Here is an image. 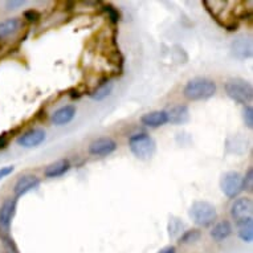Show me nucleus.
Masks as SVG:
<instances>
[{
  "mask_svg": "<svg viewBox=\"0 0 253 253\" xmlns=\"http://www.w3.org/2000/svg\"><path fill=\"white\" fill-rule=\"evenodd\" d=\"M117 143L114 139L109 137L98 138L89 145V153L96 157H106L113 151H116Z\"/></svg>",
  "mask_w": 253,
  "mask_h": 253,
  "instance_id": "nucleus-8",
  "label": "nucleus"
},
{
  "mask_svg": "<svg viewBox=\"0 0 253 253\" xmlns=\"http://www.w3.org/2000/svg\"><path fill=\"white\" fill-rule=\"evenodd\" d=\"M184 97L190 101H202L211 98L216 93V84L212 80L196 77L190 80L184 86Z\"/></svg>",
  "mask_w": 253,
  "mask_h": 253,
  "instance_id": "nucleus-1",
  "label": "nucleus"
},
{
  "mask_svg": "<svg viewBox=\"0 0 253 253\" xmlns=\"http://www.w3.org/2000/svg\"><path fill=\"white\" fill-rule=\"evenodd\" d=\"M39 184H40V179H39L36 175H21L20 178L17 179V182L15 183V187H13L15 196H16V198H20V196L25 195L27 192L32 191L36 187H39Z\"/></svg>",
  "mask_w": 253,
  "mask_h": 253,
  "instance_id": "nucleus-9",
  "label": "nucleus"
},
{
  "mask_svg": "<svg viewBox=\"0 0 253 253\" xmlns=\"http://www.w3.org/2000/svg\"><path fill=\"white\" fill-rule=\"evenodd\" d=\"M158 253H176V248H175L174 245H169L166 248L161 249Z\"/></svg>",
  "mask_w": 253,
  "mask_h": 253,
  "instance_id": "nucleus-29",
  "label": "nucleus"
},
{
  "mask_svg": "<svg viewBox=\"0 0 253 253\" xmlns=\"http://www.w3.org/2000/svg\"><path fill=\"white\" fill-rule=\"evenodd\" d=\"M225 93L231 100L239 104H248L253 97V87L251 83L243 79H229L224 85Z\"/></svg>",
  "mask_w": 253,
  "mask_h": 253,
  "instance_id": "nucleus-2",
  "label": "nucleus"
},
{
  "mask_svg": "<svg viewBox=\"0 0 253 253\" xmlns=\"http://www.w3.org/2000/svg\"><path fill=\"white\" fill-rule=\"evenodd\" d=\"M8 145V137L5 134H1L0 135V150H3L5 146Z\"/></svg>",
  "mask_w": 253,
  "mask_h": 253,
  "instance_id": "nucleus-28",
  "label": "nucleus"
},
{
  "mask_svg": "<svg viewBox=\"0 0 253 253\" xmlns=\"http://www.w3.org/2000/svg\"><path fill=\"white\" fill-rule=\"evenodd\" d=\"M16 198H8L0 206V232L8 235L11 223L16 212Z\"/></svg>",
  "mask_w": 253,
  "mask_h": 253,
  "instance_id": "nucleus-6",
  "label": "nucleus"
},
{
  "mask_svg": "<svg viewBox=\"0 0 253 253\" xmlns=\"http://www.w3.org/2000/svg\"><path fill=\"white\" fill-rule=\"evenodd\" d=\"M45 141V131L42 129H31L27 133L17 138V145L31 149V147H36V146L42 145V142Z\"/></svg>",
  "mask_w": 253,
  "mask_h": 253,
  "instance_id": "nucleus-10",
  "label": "nucleus"
},
{
  "mask_svg": "<svg viewBox=\"0 0 253 253\" xmlns=\"http://www.w3.org/2000/svg\"><path fill=\"white\" fill-rule=\"evenodd\" d=\"M237 235L245 243H252L253 240V221L251 219L237 221Z\"/></svg>",
  "mask_w": 253,
  "mask_h": 253,
  "instance_id": "nucleus-17",
  "label": "nucleus"
},
{
  "mask_svg": "<svg viewBox=\"0 0 253 253\" xmlns=\"http://www.w3.org/2000/svg\"><path fill=\"white\" fill-rule=\"evenodd\" d=\"M167 113V122H171L174 125L184 124L188 121L190 113H188V108L186 105H179V106H174L170 109Z\"/></svg>",
  "mask_w": 253,
  "mask_h": 253,
  "instance_id": "nucleus-15",
  "label": "nucleus"
},
{
  "mask_svg": "<svg viewBox=\"0 0 253 253\" xmlns=\"http://www.w3.org/2000/svg\"><path fill=\"white\" fill-rule=\"evenodd\" d=\"M141 122L145 126H149V127H159V126H163L165 124H167V113L165 110H155V112L146 113L145 116H142Z\"/></svg>",
  "mask_w": 253,
  "mask_h": 253,
  "instance_id": "nucleus-13",
  "label": "nucleus"
},
{
  "mask_svg": "<svg viewBox=\"0 0 253 253\" xmlns=\"http://www.w3.org/2000/svg\"><path fill=\"white\" fill-rule=\"evenodd\" d=\"M20 27V20L17 17H12V19H7V20L0 23V40L8 38L12 34H15L17 29Z\"/></svg>",
  "mask_w": 253,
  "mask_h": 253,
  "instance_id": "nucleus-18",
  "label": "nucleus"
},
{
  "mask_svg": "<svg viewBox=\"0 0 253 253\" xmlns=\"http://www.w3.org/2000/svg\"><path fill=\"white\" fill-rule=\"evenodd\" d=\"M221 191L224 192V195L229 199H235L236 196L241 194L244 190V182H243V176L236 171H229L225 172L221 178L220 182Z\"/></svg>",
  "mask_w": 253,
  "mask_h": 253,
  "instance_id": "nucleus-5",
  "label": "nucleus"
},
{
  "mask_svg": "<svg viewBox=\"0 0 253 253\" xmlns=\"http://www.w3.org/2000/svg\"><path fill=\"white\" fill-rule=\"evenodd\" d=\"M188 215H190L191 220L196 225L208 227V225L213 224V221L217 217V212H216V208L213 204L199 200V202L192 203Z\"/></svg>",
  "mask_w": 253,
  "mask_h": 253,
  "instance_id": "nucleus-3",
  "label": "nucleus"
},
{
  "mask_svg": "<svg viewBox=\"0 0 253 253\" xmlns=\"http://www.w3.org/2000/svg\"><path fill=\"white\" fill-rule=\"evenodd\" d=\"M243 118H244V124L247 127L252 129L253 127V109L252 106H245L243 110Z\"/></svg>",
  "mask_w": 253,
  "mask_h": 253,
  "instance_id": "nucleus-22",
  "label": "nucleus"
},
{
  "mask_svg": "<svg viewBox=\"0 0 253 253\" xmlns=\"http://www.w3.org/2000/svg\"><path fill=\"white\" fill-rule=\"evenodd\" d=\"M104 9H105V12L109 15V19L112 20V23H117V21L120 20V12H118L113 5H109V4L105 5Z\"/></svg>",
  "mask_w": 253,
  "mask_h": 253,
  "instance_id": "nucleus-23",
  "label": "nucleus"
},
{
  "mask_svg": "<svg viewBox=\"0 0 253 253\" xmlns=\"http://www.w3.org/2000/svg\"><path fill=\"white\" fill-rule=\"evenodd\" d=\"M243 182H244V190H248V191H252L253 188V171L252 169H249L245 178H243Z\"/></svg>",
  "mask_w": 253,
  "mask_h": 253,
  "instance_id": "nucleus-24",
  "label": "nucleus"
},
{
  "mask_svg": "<svg viewBox=\"0 0 253 253\" xmlns=\"http://www.w3.org/2000/svg\"><path fill=\"white\" fill-rule=\"evenodd\" d=\"M24 17L29 23H34V21H38L40 19V13L38 11H35V9H28V11L24 12Z\"/></svg>",
  "mask_w": 253,
  "mask_h": 253,
  "instance_id": "nucleus-25",
  "label": "nucleus"
},
{
  "mask_svg": "<svg viewBox=\"0 0 253 253\" xmlns=\"http://www.w3.org/2000/svg\"><path fill=\"white\" fill-rule=\"evenodd\" d=\"M24 4V1H21V0H12V1H7L5 5H7V9H16L17 7H21V5Z\"/></svg>",
  "mask_w": 253,
  "mask_h": 253,
  "instance_id": "nucleus-27",
  "label": "nucleus"
},
{
  "mask_svg": "<svg viewBox=\"0 0 253 253\" xmlns=\"http://www.w3.org/2000/svg\"><path fill=\"white\" fill-rule=\"evenodd\" d=\"M15 170V167L13 166H4V167H0V180H3L4 178H7L8 175H11Z\"/></svg>",
  "mask_w": 253,
  "mask_h": 253,
  "instance_id": "nucleus-26",
  "label": "nucleus"
},
{
  "mask_svg": "<svg viewBox=\"0 0 253 253\" xmlns=\"http://www.w3.org/2000/svg\"><path fill=\"white\" fill-rule=\"evenodd\" d=\"M76 116V108L73 105H67L62 106L58 110L53 113L52 116V122L57 126H64V125L69 124Z\"/></svg>",
  "mask_w": 253,
  "mask_h": 253,
  "instance_id": "nucleus-12",
  "label": "nucleus"
},
{
  "mask_svg": "<svg viewBox=\"0 0 253 253\" xmlns=\"http://www.w3.org/2000/svg\"><path fill=\"white\" fill-rule=\"evenodd\" d=\"M1 240H3V244H4L5 251L8 253H19V249H17L16 244L13 243V240L8 235H1Z\"/></svg>",
  "mask_w": 253,
  "mask_h": 253,
  "instance_id": "nucleus-21",
  "label": "nucleus"
},
{
  "mask_svg": "<svg viewBox=\"0 0 253 253\" xmlns=\"http://www.w3.org/2000/svg\"><path fill=\"white\" fill-rule=\"evenodd\" d=\"M200 239V231L199 229H190V231H186L183 233L180 239H179V243L180 244H191V243H195Z\"/></svg>",
  "mask_w": 253,
  "mask_h": 253,
  "instance_id": "nucleus-20",
  "label": "nucleus"
},
{
  "mask_svg": "<svg viewBox=\"0 0 253 253\" xmlns=\"http://www.w3.org/2000/svg\"><path fill=\"white\" fill-rule=\"evenodd\" d=\"M131 153L141 161H147L155 153V141L145 133L131 135L129 139Z\"/></svg>",
  "mask_w": 253,
  "mask_h": 253,
  "instance_id": "nucleus-4",
  "label": "nucleus"
},
{
  "mask_svg": "<svg viewBox=\"0 0 253 253\" xmlns=\"http://www.w3.org/2000/svg\"><path fill=\"white\" fill-rule=\"evenodd\" d=\"M69 169H71V162L68 159H60V161L50 163L49 166H46V169L44 170V175L46 178H58L68 172Z\"/></svg>",
  "mask_w": 253,
  "mask_h": 253,
  "instance_id": "nucleus-14",
  "label": "nucleus"
},
{
  "mask_svg": "<svg viewBox=\"0 0 253 253\" xmlns=\"http://www.w3.org/2000/svg\"><path fill=\"white\" fill-rule=\"evenodd\" d=\"M253 204L249 198H239L231 206V216L236 221L251 219L252 217Z\"/></svg>",
  "mask_w": 253,
  "mask_h": 253,
  "instance_id": "nucleus-7",
  "label": "nucleus"
},
{
  "mask_svg": "<svg viewBox=\"0 0 253 253\" xmlns=\"http://www.w3.org/2000/svg\"><path fill=\"white\" fill-rule=\"evenodd\" d=\"M232 53L236 58L244 60L252 54V40L247 36H237L232 42Z\"/></svg>",
  "mask_w": 253,
  "mask_h": 253,
  "instance_id": "nucleus-11",
  "label": "nucleus"
},
{
  "mask_svg": "<svg viewBox=\"0 0 253 253\" xmlns=\"http://www.w3.org/2000/svg\"><path fill=\"white\" fill-rule=\"evenodd\" d=\"M113 87H114V85H113V83H110V81H106V83L101 84L96 90L93 91V93H90L91 100H94V101L105 100L106 97H109L110 94H112Z\"/></svg>",
  "mask_w": 253,
  "mask_h": 253,
  "instance_id": "nucleus-19",
  "label": "nucleus"
},
{
  "mask_svg": "<svg viewBox=\"0 0 253 253\" xmlns=\"http://www.w3.org/2000/svg\"><path fill=\"white\" fill-rule=\"evenodd\" d=\"M231 233H232V224L228 220H221L213 225L211 231V237L215 241H223L231 236Z\"/></svg>",
  "mask_w": 253,
  "mask_h": 253,
  "instance_id": "nucleus-16",
  "label": "nucleus"
}]
</instances>
